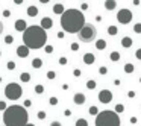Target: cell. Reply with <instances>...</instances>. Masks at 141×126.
<instances>
[{
  "label": "cell",
  "instance_id": "d4e9b609",
  "mask_svg": "<svg viewBox=\"0 0 141 126\" xmlns=\"http://www.w3.org/2000/svg\"><path fill=\"white\" fill-rule=\"evenodd\" d=\"M96 85H97V84H96L94 79H88V80H87V88H88V90H94Z\"/></svg>",
  "mask_w": 141,
  "mask_h": 126
},
{
  "label": "cell",
  "instance_id": "d6986e66",
  "mask_svg": "<svg viewBox=\"0 0 141 126\" xmlns=\"http://www.w3.org/2000/svg\"><path fill=\"white\" fill-rule=\"evenodd\" d=\"M96 49H97V50H105V49H106V41H105V40H97Z\"/></svg>",
  "mask_w": 141,
  "mask_h": 126
},
{
  "label": "cell",
  "instance_id": "e0dca14e",
  "mask_svg": "<svg viewBox=\"0 0 141 126\" xmlns=\"http://www.w3.org/2000/svg\"><path fill=\"white\" fill-rule=\"evenodd\" d=\"M27 15L36 17L38 15V8H36V6H27Z\"/></svg>",
  "mask_w": 141,
  "mask_h": 126
},
{
  "label": "cell",
  "instance_id": "4fadbf2b",
  "mask_svg": "<svg viewBox=\"0 0 141 126\" xmlns=\"http://www.w3.org/2000/svg\"><path fill=\"white\" fill-rule=\"evenodd\" d=\"M82 59H83V62L88 64V65H91V64H94V61H96V56H94L93 53H85L83 56H82Z\"/></svg>",
  "mask_w": 141,
  "mask_h": 126
},
{
  "label": "cell",
  "instance_id": "60d3db41",
  "mask_svg": "<svg viewBox=\"0 0 141 126\" xmlns=\"http://www.w3.org/2000/svg\"><path fill=\"white\" fill-rule=\"evenodd\" d=\"M73 75H74V76H76V78H79V76H80V75H82V71H80V70H79V68H74V70H73Z\"/></svg>",
  "mask_w": 141,
  "mask_h": 126
},
{
  "label": "cell",
  "instance_id": "11a10c76",
  "mask_svg": "<svg viewBox=\"0 0 141 126\" xmlns=\"http://www.w3.org/2000/svg\"><path fill=\"white\" fill-rule=\"evenodd\" d=\"M0 56H2V50H0Z\"/></svg>",
  "mask_w": 141,
  "mask_h": 126
},
{
  "label": "cell",
  "instance_id": "db71d44e",
  "mask_svg": "<svg viewBox=\"0 0 141 126\" xmlns=\"http://www.w3.org/2000/svg\"><path fill=\"white\" fill-rule=\"evenodd\" d=\"M26 126H35V125H32V123H27V125H26Z\"/></svg>",
  "mask_w": 141,
  "mask_h": 126
},
{
  "label": "cell",
  "instance_id": "f546056e",
  "mask_svg": "<svg viewBox=\"0 0 141 126\" xmlns=\"http://www.w3.org/2000/svg\"><path fill=\"white\" fill-rule=\"evenodd\" d=\"M108 73V67H105V65H102V67H99V75H102V76H105Z\"/></svg>",
  "mask_w": 141,
  "mask_h": 126
},
{
  "label": "cell",
  "instance_id": "5b68a950",
  "mask_svg": "<svg viewBox=\"0 0 141 126\" xmlns=\"http://www.w3.org/2000/svg\"><path fill=\"white\" fill-rule=\"evenodd\" d=\"M96 37H97V29L91 23H85L83 28L78 33V38L80 43H93L96 40Z\"/></svg>",
  "mask_w": 141,
  "mask_h": 126
},
{
  "label": "cell",
  "instance_id": "44dd1931",
  "mask_svg": "<svg viewBox=\"0 0 141 126\" xmlns=\"http://www.w3.org/2000/svg\"><path fill=\"white\" fill-rule=\"evenodd\" d=\"M135 71V65L130 62L125 64V73H127V75H130V73H134Z\"/></svg>",
  "mask_w": 141,
  "mask_h": 126
},
{
  "label": "cell",
  "instance_id": "836d02e7",
  "mask_svg": "<svg viewBox=\"0 0 141 126\" xmlns=\"http://www.w3.org/2000/svg\"><path fill=\"white\" fill-rule=\"evenodd\" d=\"M134 32H135V33H141V23L134 24Z\"/></svg>",
  "mask_w": 141,
  "mask_h": 126
},
{
  "label": "cell",
  "instance_id": "ba28073f",
  "mask_svg": "<svg viewBox=\"0 0 141 126\" xmlns=\"http://www.w3.org/2000/svg\"><path fill=\"white\" fill-rule=\"evenodd\" d=\"M99 102L100 103H109L111 100H112V91H109V90H102V91H99Z\"/></svg>",
  "mask_w": 141,
  "mask_h": 126
},
{
  "label": "cell",
  "instance_id": "d6a6232c",
  "mask_svg": "<svg viewBox=\"0 0 141 126\" xmlns=\"http://www.w3.org/2000/svg\"><path fill=\"white\" fill-rule=\"evenodd\" d=\"M99 112H100V111L97 110V106H90V114H91V115H97Z\"/></svg>",
  "mask_w": 141,
  "mask_h": 126
},
{
  "label": "cell",
  "instance_id": "f5cc1de1",
  "mask_svg": "<svg viewBox=\"0 0 141 126\" xmlns=\"http://www.w3.org/2000/svg\"><path fill=\"white\" fill-rule=\"evenodd\" d=\"M96 20H97V21H102L103 18H102V15H96Z\"/></svg>",
  "mask_w": 141,
  "mask_h": 126
},
{
  "label": "cell",
  "instance_id": "8992f818",
  "mask_svg": "<svg viewBox=\"0 0 141 126\" xmlns=\"http://www.w3.org/2000/svg\"><path fill=\"white\" fill-rule=\"evenodd\" d=\"M23 94V88L20 84L17 82H9L6 87H5V96L8 100H18Z\"/></svg>",
  "mask_w": 141,
  "mask_h": 126
},
{
  "label": "cell",
  "instance_id": "ffe728a7",
  "mask_svg": "<svg viewBox=\"0 0 141 126\" xmlns=\"http://www.w3.org/2000/svg\"><path fill=\"white\" fill-rule=\"evenodd\" d=\"M20 80H21V82H24V84H27V82L31 80V73H27V71H23V73L20 75Z\"/></svg>",
  "mask_w": 141,
  "mask_h": 126
},
{
  "label": "cell",
  "instance_id": "7a4b0ae2",
  "mask_svg": "<svg viewBox=\"0 0 141 126\" xmlns=\"http://www.w3.org/2000/svg\"><path fill=\"white\" fill-rule=\"evenodd\" d=\"M23 43L29 50L31 49H33V50L43 49L47 43V32L43 31L36 24L27 26V29L23 32Z\"/></svg>",
  "mask_w": 141,
  "mask_h": 126
},
{
  "label": "cell",
  "instance_id": "f6af8a7d",
  "mask_svg": "<svg viewBox=\"0 0 141 126\" xmlns=\"http://www.w3.org/2000/svg\"><path fill=\"white\" fill-rule=\"evenodd\" d=\"M50 126H62V123H61V122H58V120H55V122H52V123H50Z\"/></svg>",
  "mask_w": 141,
  "mask_h": 126
},
{
  "label": "cell",
  "instance_id": "c3c4849f",
  "mask_svg": "<svg viewBox=\"0 0 141 126\" xmlns=\"http://www.w3.org/2000/svg\"><path fill=\"white\" fill-rule=\"evenodd\" d=\"M64 35H65V32H62V31H61V32H58V33H56V37H58V38H61V40L64 38Z\"/></svg>",
  "mask_w": 141,
  "mask_h": 126
},
{
  "label": "cell",
  "instance_id": "bcb514c9",
  "mask_svg": "<svg viewBox=\"0 0 141 126\" xmlns=\"http://www.w3.org/2000/svg\"><path fill=\"white\" fill-rule=\"evenodd\" d=\"M3 17H11V11L9 9H5L3 11Z\"/></svg>",
  "mask_w": 141,
  "mask_h": 126
},
{
  "label": "cell",
  "instance_id": "816d5d0a",
  "mask_svg": "<svg viewBox=\"0 0 141 126\" xmlns=\"http://www.w3.org/2000/svg\"><path fill=\"white\" fill-rule=\"evenodd\" d=\"M3 29H5V26H3V23H2V21H0V35H2V33H3Z\"/></svg>",
  "mask_w": 141,
  "mask_h": 126
},
{
  "label": "cell",
  "instance_id": "30bf717a",
  "mask_svg": "<svg viewBox=\"0 0 141 126\" xmlns=\"http://www.w3.org/2000/svg\"><path fill=\"white\" fill-rule=\"evenodd\" d=\"M17 56H18V58H27V56H29V49L26 47L24 44L18 46V47H17Z\"/></svg>",
  "mask_w": 141,
  "mask_h": 126
},
{
  "label": "cell",
  "instance_id": "7c38bea8",
  "mask_svg": "<svg viewBox=\"0 0 141 126\" xmlns=\"http://www.w3.org/2000/svg\"><path fill=\"white\" fill-rule=\"evenodd\" d=\"M26 29H27V24H26V21H24L23 18L17 20V21H15V31H18V32H24Z\"/></svg>",
  "mask_w": 141,
  "mask_h": 126
},
{
  "label": "cell",
  "instance_id": "ac0fdd59",
  "mask_svg": "<svg viewBox=\"0 0 141 126\" xmlns=\"http://www.w3.org/2000/svg\"><path fill=\"white\" fill-rule=\"evenodd\" d=\"M115 6H117V2H114V0H108V2H105V8H106L108 11H114V9H115Z\"/></svg>",
  "mask_w": 141,
  "mask_h": 126
},
{
  "label": "cell",
  "instance_id": "1f68e13d",
  "mask_svg": "<svg viewBox=\"0 0 141 126\" xmlns=\"http://www.w3.org/2000/svg\"><path fill=\"white\" fill-rule=\"evenodd\" d=\"M15 62H14V61H8V64H6V68H8V70H15Z\"/></svg>",
  "mask_w": 141,
  "mask_h": 126
},
{
  "label": "cell",
  "instance_id": "9f6ffc18",
  "mask_svg": "<svg viewBox=\"0 0 141 126\" xmlns=\"http://www.w3.org/2000/svg\"><path fill=\"white\" fill-rule=\"evenodd\" d=\"M140 84H141V78H140Z\"/></svg>",
  "mask_w": 141,
  "mask_h": 126
},
{
  "label": "cell",
  "instance_id": "f907efd6",
  "mask_svg": "<svg viewBox=\"0 0 141 126\" xmlns=\"http://www.w3.org/2000/svg\"><path fill=\"white\" fill-rule=\"evenodd\" d=\"M120 84H121V82H120V79H115V80H114V85H115V87H118Z\"/></svg>",
  "mask_w": 141,
  "mask_h": 126
},
{
  "label": "cell",
  "instance_id": "603a6c76",
  "mask_svg": "<svg viewBox=\"0 0 141 126\" xmlns=\"http://www.w3.org/2000/svg\"><path fill=\"white\" fill-rule=\"evenodd\" d=\"M117 33H118V29H117V26H108V35L114 37V35H117Z\"/></svg>",
  "mask_w": 141,
  "mask_h": 126
},
{
  "label": "cell",
  "instance_id": "d590c367",
  "mask_svg": "<svg viewBox=\"0 0 141 126\" xmlns=\"http://www.w3.org/2000/svg\"><path fill=\"white\" fill-rule=\"evenodd\" d=\"M70 49H71L73 52H78L79 50V43H71V44H70Z\"/></svg>",
  "mask_w": 141,
  "mask_h": 126
},
{
  "label": "cell",
  "instance_id": "4dcf8cb0",
  "mask_svg": "<svg viewBox=\"0 0 141 126\" xmlns=\"http://www.w3.org/2000/svg\"><path fill=\"white\" fill-rule=\"evenodd\" d=\"M49 103H50L52 106H56V105H58V97H55V96L50 97V99H49Z\"/></svg>",
  "mask_w": 141,
  "mask_h": 126
},
{
  "label": "cell",
  "instance_id": "5bb4252c",
  "mask_svg": "<svg viewBox=\"0 0 141 126\" xmlns=\"http://www.w3.org/2000/svg\"><path fill=\"white\" fill-rule=\"evenodd\" d=\"M132 44H134V41H132L130 37H123V38H121V46L125 49H129Z\"/></svg>",
  "mask_w": 141,
  "mask_h": 126
},
{
  "label": "cell",
  "instance_id": "8d00e7d4",
  "mask_svg": "<svg viewBox=\"0 0 141 126\" xmlns=\"http://www.w3.org/2000/svg\"><path fill=\"white\" fill-rule=\"evenodd\" d=\"M44 50H46V53H52V52H53V46L46 44V46H44Z\"/></svg>",
  "mask_w": 141,
  "mask_h": 126
},
{
  "label": "cell",
  "instance_id": "f1b7e54d",
  "mask_svg": "<svg viewBox=\"0 0 141 126\" xmlns=\"http://www.w3.org/2000/svg\"><path fill=\"white\" fill-rule=\"evenodd\" d=\"M14 43V37L12 35H6L5 37V44H12Z\"/></svg>",
  "mask_w": 141,
  "mask_h": 126
},
{
  "label": "cell",
  "instance_id": "2e32d148",
  "mask_svg": "<svg viewBox=\"0 0 141 126\" xmlns=\"http://www.w3.org/2000/svg\"><path fill=\"white\" fill-rule=\"evenodd\" d=\"M32 67H33L35 70L41 68V67H43V59H41V58H33V59H32Z\"/></svg>",
  "mask_w": 141,
  "mask_h": 126
},
{
  "label": "cell",
  "instance_id": "52a82bcc",
  "mask_svg": "<svg viewBox=\"0 0 141 126\" xmlns=\"http://www.w3.org/2000/svg\"><path fill=\"white\" fill-rule=\"evenodd\" d=\"M132 18H134L132 12H130L129 9H126V8L120 9V11L117 12V21L121 23V24H129V23L132 21Z\"/></svg>",
  "mask_w": 141,
  "mask_h": 126
},
{
  "label": "cell",
  "instance_id": "8fae6325",
  "mask_svg": "<svg viewBox=\"0 0 141 126\" xmlns=\"http://www.w3.org/2000/svg\"><path fill=\"white\" fill-rule=\"evenodd\" d=\"M85 100H87V97H85L83 93H76V94L73 96V102H74L76 105H83Z\"/></svg>",
  "mask_w": 141,
  "mask_h": 126
},
{
  "label": "cell",
  "instance_id": "f35d334b",
  "mask_svg": "<svg viewBox=\"0 0 141 126\" xmlns=\"http://www.w3.org/2000/svg\"><path fill=\"white\" fill-rule=\"evenodd\" d=\"M67 62H68V59H67L65 56H61V58H59V64H61V65H65Z\"/></svg>",
  "mask_w": 141,
  "mask_h": 126
},
{
  "label": "cell",
  "instance_id": "ee69618b",
  "mask_svg": "<svg viewBox=\"0 0 141 126\" xmlns=\"http://www.w3.org/2000/svg\"><path fill=\"white\" fill-rule=\"evenodd\" d=\"M129 122H130V123H132V125H135V123H137V122H138V119H137V117H135V115H134V117H130V119H129Z\"/></svg>",
  "mask_w": 141,
  "mask_h": 126
},
{
  "label": "cell",
  "instance_id": "e575fe53",
  "mask_svg": "<svg viewBox=\"0 0 141 126\" xmlns=\"http://www.w3.org/2000/svg\"><path fill=\"white\" fill-rule=\"evenodd\" d=\"M36 117H38L40 120H44V119H46V111H38Z\"/></svg>",
  "mask_w": 141,
  "mask_h": 126
},
{
  "label": "cell",
  "instance_id": "7bdbcfd3",
  "mask_svg": "<svg viewBox=\"0 0 141 126\" xmlns=\"http://www.w3.org/2000/svg\"><path fill=\"white\" fill-rule=\"evenodd\" d=\"M135 58H137V59H140V61H141V49H138V50L135 52Z\"/></svg>",
  "mask_w": 141,
  "mask_h": 126
},
{
  "label": "cell",
  "instance_id": "cb8c5ba5",
  "mask_svg": "<svg viewBox=\"0 0 141 126\" xmlns=\"http://www.w3.org/2000/svg\"><path fill=\"white\" fill-rule=\"evenodd\" d=\"M33 90H35V93H36V94H43V93H44V85H41V84H36Z\"/></svg>",
  "mask_w": 141,
  "mask_h": 126
},
{
  "label": "cell",
  "instance_id": "6da1fadb",
  "mask_svg": "<svg viewBox=\"0 0 141 126\" xmlns=\"http://www.w3.org/2000/svg\"><path fill=\"white\" fill-rule=\"evenodd\" d=\"M83 24H85V18L82 11L79 9H65L61 15V28L67 33H79Z\"/></svg>",
  "mask_w": 141,
  "mask_h": 126
},
{
  "label": "cell",
  "instance_id": "9a60e30c",
  "mask_svg": "<svg viewBox=\"0 0 141 126\" xmlns=\"http://www.w3.org/2000/svg\"><path fill=\"white\" fill-rule=\"evenodd\" d=\"M64 11H65V9H64V5H62V3H56V5L53 6V12H55L56 15H62Z\"/></svg>",
  "mask_w": 141,
  "mask_h": 126
},
{
  "label": "cell",
  "instance_id": "3957f363",
  "mask_svg": "<svg viewBox=\"0 0 141 126\" xmlns=\"http://www.w3.org/2000/svg\"><path fill=\"white\" fill-rule=\"evenodd\" d=\"M3 123L5 126H26L29 123L27 110L20 105H11L3 111Z\"/></svg>",
  "mask_w": 141,
  "mask_h": 126
},
{
  "label": "cell",
  "instance_id": "9c48e42d",
  "mask_svg": "<svg viewBox=\"0 0 141 126\" xmlns=\"http://www.w3.org/2000/svg\"><path fill=\"white\" fill-rule=\"evenodd\" d=\"M52 26H53V20H52L50 17H44V18H41V24H40V28H41L43 31H49V29H52Z\"/></svg>",
  "mask_w": 141,
  "mask_h": 126
},
{
  "label": "cell",
  "instance_id": "277c9868",
  "mask_svg": "<svg viewBox=\"0 0 141 126\" xmlns=\"http://www.w3.org/2000/svg\"><path fill=\"white\" fill-rule=\"evenodd\" d=\"M96 126H120V115L111 110L100 111L96 115Z\"/></svg>",
  "mask_w": 141,
  "mask_h": 126
},
{
  "label": "cell",
  "instance_id": "74e56055",
  "mask_svg": "<svg viewBox=\"0 0 141 126\" xmlns=\"http://www.w3.org/2000/svg\"><path fill=\"white\" fill-rule=\"evenodd\" d=\"M31 105H32V100H31V99H26V100H24V105H23V108H29Z\"/></svg>",
  "mask_w": 141,
  "mask_h": 126
},
{
  "label": "cell",
  "instance_id": "83f0119b",
  "mask_svg": "<svg viewBox=\"0 0 141 126\" xmlns=\"http://www.w3.org/2000/svg\"><path fill=\"white\" fill-rule=\"evenodd\" d=\"M47 79H49V80H53V79L56 78V73H55V71H53V70H49V71H47Z\"/></svg>",
  "mask_w": 141,
  "mask_h": 126
},
{
  "label": "cell",
  "instance_id": "7dc6e473",
  "mask_svg": "<svg viewBox=\"0 0 141 126\" xmlns=\"http://www.w3.org/2000/svg\"><path fill=\"white\" fill-rule=\"evenodd\" d=\"M64 115H65V117H71V111L65 110V111H64Z\"/></svg>",
  "mask_w": 141,
  "mask_h": 126
},
{
  "label": "cell",
  "instance_id": "b9f144b4",
  "mask_svg": "<svg viewBox=\"0 0 141 126\" xmlns=\"http://www.w3.org/2000/svg\"><path fill=\"white\" fill-rule=\"evenodd\" d=\"M80 9H82V11H87V9H88V3H87V2H83V3L80 5Z\"/></svg>",
  "mask_w": 141,
  "mask_h": 126
},
{
  "label": "cell",
  "instance_id": "7402d4cb",
  "mask_svg": "<svg viewBox=\"0 0 141 126\" xmlns=\"http://www.w3.org/2000/svg\"><path fill=\"white\" fill-rule=\"evenodd\" d=\"M109 59L112 61V62H117V61H120V53H118L117 50L111 52V55H109Z\"/></svg>",
  "mask_w": 141,
  "mask_h": 126
},
{
  "label": "cell",
  "instance_id": "ab89813d",
  "mask_svg": "<svg viewBox=\"0 0 141 126\" xmlns=\"http://www.w3.org/2000/svg\"><path fill=\"white\" fill-rule=\"evenodd\" d=\"M6 108H8V106H6V102H3V100H0V111H5V110H6Z\"/></svg>",
  "mask_w": 141,
  "mask_h": 126
},
{
  "label": "cell",
  "instance_id": "484cf974",
  "mask_svg": "<svg viewBox=\"0 0 141 126\" xmlns=\"http://www.w3.org/2000/svg\"><path fill=\"white\" fill-rule=\"evenodd\" d=\"M123 111H125V105H123V103H117V105H115V110H114L115 114H120V112H123Z\"/></svg>",
  "mask_w": 141,
  "mask_h": 126
},
{
  "label": "cell",
  "instance_id": "681fc988",
  "mask_svg": "<svg viewBox=\"0 0 141 126\" xmlns=\"http://www.w3.org/2000/svg\"><path fill=\"white\" fill-rule=\"evenodd\" d=\"M127 97H129V99H132V97H135V91H132V90H130V91L127 93Z\"/></svg>",
  "mask_w": 141,
  "mask_h": 126
},
{
  "label": "cell",
  "instance_id": "4316f807",
  "mask_svg": "<svg viewBox=\"0 0 141 126\" xmlns=\"http://www.w3.org/2000/svg\"><path fill=\"white\" fill-rule=\"evenodd\" d=\"M74 126H88V120H85V119H78Z\"/></svg>",
  "mask_w": 141,
  "mask_h": 126
}]
</instances>
